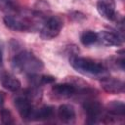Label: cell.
Returning <instances> with one entry per match:
<instances>
[{"label": "cell", "mask_w": 125, "mask_h": 125, "mask_svg": "<svg viewBox=\"0 0 125 125\" xmlns=\"http://www.w3.org/2000/svg\"><path fill=\"white\" fill-rule=\"evenodd\" d=\"M69 63L75 70L85 75L100 76L106 73L107 70V67L103 63H100L89 58L78 57L75 55L70 57Z\"/></svg>", "instance_id": "2"}, {"label": "cell", "mask_w": 125, "mask_h": 125, "mask_svg": "<svg viewBox=\"0 0 125 125\" xmlns=\"http://www.w3.org/2000/svg\"><path fill=\"white\" fill-rule=\"evenodd\" d=\"M97 11L100 14V16L105 20H116L114 0H97Z\"/></svg>", "instance_id": "8"}, {"label": "cell", "mask_w": 125, "mask_h": 125, "mask_svg": "<svg viewBox=\"0 0 125 125\" xmlns=\"http://www.w3.org/2000/svg\"><path fill=\"white\" fill-rule=\"evenodd\" d=\"M3 72V53L0 49V73Z\"/></svg>", "instance_id": "18"}, {"label": "cell", "mask_w": 125, "mask_h": 125, "mask_svg": "<svg viewBox=\"0 0 125 125\" xmlns=\"http://www.w3.org/2000/svg\"><path fill=\"white\" fill-rule=\"evenodd\" d=\"M83 108L87 116V123L94 124L101 122L104 109L100 102L92 99H87L83 103Z\"/></svg>", "instance_id": "5"}, {"label": "cell", "mask_w": 125, "mask_h": 125, "mask_svg": "<svg viewBox=\"0 0 125 125\" xmlns=\"http://www.w3.org/2000/svg\"><path fill=\"white\" fill-rule=\"evenodd\" d=\"M5 25L15 31H29L32 29L33 21L26 15L18 14H7L3 18Z\"/></svg>", "instance_id": "3"}, {"label": "cell", "mask_w": 125, "mask_h": 125, "mask_svg": "<svg viewBox=\"0 0 125 125\" xmlns=\"http://www.w3.org/2000/svg\"><path fill=\"white\" fill-rule=\"evenodd\" d=\"M54 114H55V108L53 106L45 105L37 110H34L32 115V120H39V121L48 120L54 117Z\"/></svg>", "instance_id": "13"}, {"label": "cell", "mask_w": 125, "mask_h": 125, "mask_svg": "<svg viewBox=\"0 0 125 125\" xmlns=\"http://www.w3.org/2000/svg\"><path fill=\"white\" fill-rule=\"evenodd\" d=\"M80 89H77L76 85L71 83H62L56 84L52 87L51 92L55 98L58 99H67L77 94Z\"/></svg>", "instance_id": "7"}, {"label": "cell", "mask_w": 125, "mask_h": 125, "mask_svg": "<svg viewBox=\"0 0 125 125\" xmlns=\"http://www.w3.org/2000/svg\"><path fill=\"white\" fill-rule=\"evenodd\" d=\"M5 100H6V94H5V92L0 91V108L3 107V104L5 103Z\"/></svg>", "instance_id": "17"}, {"label": "cell", "mask_w": 125, "mask_h": 125, "mask_svg": "<svg viewBox=\"0 0 125 125\" xmlns=\"http://www.w3.org/2000/svg\"><path fill=\"white\" fill-rule=\"evenodd\" d=\"M101 87L106 93L116 95L124 91V82L115 77H103L101 80Z\"/></svg>", "instance_id": "9"}, {"label": "cell", "mask_w": 125, "mask_h": 125, "mask_svg": "<svg viewBox=\"0 0 125 125\" xmlns=\"http://www.w3.org/2000/svg\"><path fill=\"white\" fill-rule=\"evenodd\" d=\"M76 116L75 109L71 104H62L58 108V117L64 123H71Z\"/></svg>", "instance_id": "12"}, {"label": "cell", "mask_w": 125, "mask_h": 125, "mask_svg": "<svg viewBox=\"0 0 125 125\" xmlns=\"http://www.w3.org/2000/svg\"><path fill=\"white\" fill-rule=\"evenodd\" d=\"M0 81L2 86L11 92H17L21 89V82L18 78H16L14 75L7 73V72H1L0 73Z\"/></svg>", "instance_id": "11"}, {"label": "cell", "mask_w": 125, "mask_h": 125, "mask_svg": "<svg viewBox=\"0 0 125 125\" xmlns=\"http://www.w3.org/2000/svg\"><path fill=\"white\" fill-rule=\"evenodd\" d=\"M14 104L20 114V116L23 120H32V115L34 112L32 104L30 102V99L24 94L22 96H18L15 101Z\"/></svg>", "instance_id": "6"}, {"label": "cell", "mask_w": 125, "mask_h": 125, "mask_svg": "<svg viewBox=\"0 0 125 125\" xmlns=\"http://www.w3.org/2000/svg\"><path fill=\"white\" fill-rule=\"evenodd\" d=\"M30 81L32 83V86L34 87H39L43 86L46 84H52L56 81V78L51 75H36V74H31L29 75Z\"/></svg>", "instance_id": "14"}, {"label": "cell", "mask_w": 125, "mask_h": 125, "mask_svg": "<svg viewBox=\"0 0 125 125\" xmlns=\"http://www.w3.org/2000/svg\"><path fill=\"white\" fill-rule=\"evenodd\" d=\"M63 26L62 20L58 16L48 18L40 29V36L44 40H52L57 37Z\"/></svg>", "instance_id": "4"}, {"label": "cell", "mask_w": 125, "mask_h": 125, "mask_svg": "<svg viewBox=\"0 0 125 125\" xmlns=\"http://www.w3.org/2000/svg\"><path fill=\"white\" fill-rule=\"evenodd\" d=\"M0 119H1V122L5 125H10L15 123L13 113L9 108H5V107L0 108Z\"/></svg>", "instance_id": "16"}, {"label": "cell", "mask_w": 125, "mask_h": 125, "mask_svg": "<svg viewBox=\"0 0 125 125\" xmlns=\"http://www.w3.org/2000/svg\"><path fill=\"white\" fill-rule=\"evenodd\" d=\"M98 41L107 47H119L122 45L123 41L122 38L119 36L118 33H115L113 31H106V30H102L98 33Z\"/></svg>", "instance_id": "10"}, {"label": "cell", "mask_w": 125, "mask_h": 125, "mask_svg": "<svg viewBox=\"0 0 125 125\" xmlns=\"http://www.w3.org/2000/svg\"><path fill=\"white\" fill-rule=\"evenodd\" d=\"M80 42L84 46H90L98 42V33L93 30H84L80 34Z\"/></svg>", "instance_id": "15"}, {"label": "cell", "mask_w": 125, "mask_h": 125, "mask_svg": "<svg viewBox=\"0 0 125 125\" xmlns=\"http://www.w3.org/2000/svg\"><path fill=\"white\" fill-rule=\"evenodd\" d=\"M13 68L19 72H23L28 75L36 74L44 68L43 62L38 59L33 53L21 50L16 53L12 59Z\"/></svg>", "instance_id": "1"}]
</instances>
